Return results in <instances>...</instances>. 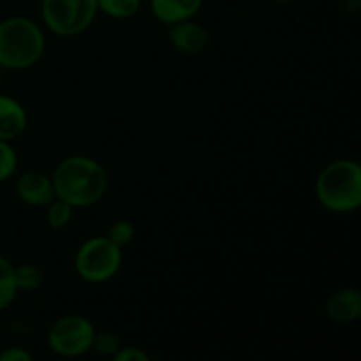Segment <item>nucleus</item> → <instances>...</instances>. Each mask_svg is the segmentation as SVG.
<instances>
[{"label":"nucleus","mask_w":361,"mask_h":361,"mask_svg":"<svg viewBox=\"0 0 361 361\" xmlns=\"http://www.w3.org/2000/svg\"><path fill=\"white\" fill-rule=\"evenodd\" d=\"M59 200L71 207L88 208L97 204L108 190V173L104 166L88 155H69L56 164L51 175Z\"/></svg>","instance_id":"1"},{"label":"nucleus","mask_w":361,"mask_h":361,"mask_svg":"<svg viewBox=\"0 0 361 361\" xmlns=\"http://www.w3.org/2000/svg\"><path fill=\"white\" fill-rule=\"evenodd\" d=\"M316 200L331 214H353L361 208V162L337 159L324 166L314 183Z\"/></svg>","instance_id":"2"},{"label":"nucleus","mask_w":361,"mask_h":361,"mask_svg":"<svg viewBox=\"0 0 361 361\" xmlns=\"http://www.w3.org/2000/svg\"><path fill=\"white\" fill-rule=\"evenodd\" d=\"M46 35L41 25L27 16L0 21V66L4 71H25L44 56Z\"/></svg>","instance_id":"3"},{"label":"nucleus","mask_w":361,"mask_h":361,"mask_svg":"<svg viewBox=\"0 0 361 361\" xmlns=\"http://www.w3.org/2000/svg\"><path fill=\"white\" fill-rule=\"evenodd\" d=\"M123 263V249L106 235L85 240L74 256V270L81 281L88 284H104L120 271Z\"/></svg>","instance_id":"4"},{"label":"nucleus","mask_w":361,"mask_h":361,"mask_svg":"<svg viewBox=\"0 0 361 361\" xmlns=\"http://www.w3.org/2000/svg\"><path fill=\"white\" fill-rule=\"evenodd\" d=\"M97 0H41L42 25L59 37H76L94 25Z\"/></svg>","instance_id":"5"},{"label":"nucleus","mask_w":361,"mask_h":361,"mask_svg":"<svg viewBox=\"0 0 361 361\" xmlns=\"http://www.w3.org/2000/svg\"><path fill=\"white\" fill-rule=\"evenodd\" d=\"M95 326L81 314H66L53 321L46 334V344L60 358H80L92 351Z\"/></svg>","instance_id":"6"},{"label":"nucleus","mask_w":361,"mask_h":361,"mask_svg":"<svg viewBox=\"0 0 361 361\" xmlns=\"http://www.w3.org/2000/svg\"><path fill=\"white\" fill-rule=\"evenodd\" d=\"M16 196L32 208H46L56 197L51 176L39 171H27L18 176Z\"/></svg>","instance_id":"7"},{"label":"nucleus","mask_w":361,"mask_h":361,"mask_svg":"<svg viewBox=\"0 0 361 361\" xmlns=\"http://www.w3.org/2000/svg\"><path fill=\"white\" fill-rule=\"evenodd\" d=\"M168 39L176 51L183 53V55H200L208 46L210 35H208L207 28L194 21L192 18V20L169 25Z\"/></svg>","instance_id":"8"},{"label":"nucleus","mask_w":361,"mask_h":361,"mask_svg":"<svg viewBox=\"0 0 361 361\" xmlns=\"http://www.w3.org/2000/svg\"><path fill=\"white\" fill-rule=\"evenodd\" d=\"M324 312L335 323H355L361 319V289L342 288L331 293L324 303Z\"/></svg>","instance_id":"9"},{"label":"nucleus","mask_w":361,"mask_h":361,"mask_svg":"<svg viewBox=\"0 0 361 361\" xmlns=\"http://www.w3.org/2000/svg\"><path fill=\"white\" fill-rule=\"evenodd\" d=\"M28 127V113L18 99L0 92V140L13 143Z\"/></svg>","instance_id":"10"},{"label":"nucleus","mask_w":361,"mask_h":361,"mask_svg":"<svg viewBox=\"0 0 361 361\" xmlns=\"http://www.w3.org/2000/svg\"><path fill=\"white\" fill-rule=\"evenodd\" d=\"M204 0H150V11L155 20L164 25H175L178 21L192 20Z\"/></svg>","instance_id":"11"},{"label":"nucleus","mask_w":361,"mask_h":361,"mask_svg":"<svg viewBox=\"0 0 361 361\" xmlns=\"http://www.w3.org/2000/svg\"><path fill=\"white\" fill-rule=\"evenodd\" d=\"M16 281H14V264L7 257L0 256V312L9 309L18 296Z\"/></svg>","instance_id":"12"},{"label":"nucleus","mask_w":361,"mask_h":361,"mask_svg":"<svg viewBox=\"0 0 361 361\" xmlns=\"http://www.w3.org/2000/svg\"><path fill=\"white\" fill-rule=\"evenodd\" d=\"M143 0H97L99 13L113 20H129L136 16Z\"/></svg>","instance_id":"13"},{"label":"nucleus","mask_w":361,"mask_h":361,"mask_svg":"<svg viewBox=\"0 0 361 361\" xmlns=\"http://www.w3.org/2000/svg\"><path fill=\"white\" fill-rule=\"evenodd\" d=\"M14 281H16L18 291L32 293L42 286L44 271L34 263H21L14 267Z\"/></svg>","instance_id":"14"},{"label":"nucleus","mask_w":361,"mask_h":361,"mask_svg":"<svg viewBox=\"0 0 361 361\" xmlns=\"http://www.w3.org/2000/svg\"><path fill=\"white\" fill-rule=\"evenodd\" d=\"M73 215L74 208L63 200H59V197H55L46 207V222H48L49 228L56 229V231L66 229L71 224V221H73Z\"/></svg>","instance_id":"15"},{"label":"nucleus","mask_w":361,"mask_h":361,"mask_svg":"<svg viewBox=\"0 0 361 361\" xmlns=\"http://www.w3.org/2000/svg\"><path fill=\"white\" fill-rule=\"evenodd\" d=\"M122 349L120 337L113 331H95L94 342H92V351L101 358L111 360L116 353Z\"/></svg>","instance_id":"16"},{"label":"nucleus","mask_w":361,"mask_h":361,"mask_svg":"<svg viewBox=\"0 0 361 361\" xmlns=\"http://www.w3.org/2000/svg\"><path fill=\"white\" fill-rule=\"evenodd\" d=\"M18 169V154L13 143L0 140V183L14 176Z\"/></svg>","instance_id":"17"},{"label":"nucleus","mask_w":361,"mask_h":361,"mask_svg":"<svg viewBox=\"0 0 361 361\" xmlns=\"http://www.w3.org/2000/svg\"><path fill=\"white\" fill-rule=\"evenodd\" d=\"M106 236H108L115 245L123 249V247H127L134 240V236H136V228H134V224L130 221H123L122 219V221L113 222Z\"/></svg>","instance_id":"18"},{"label":"nucleus","mask_w":361,"mask_h":361,"mask_svg":"<svg viewBox=\"0 0 361 361\" xmlns=\"http://www.w3.org/2000/svg\"><path fill=\"white\" fill-rule=\"evenodd\" d=\"M109 361H152V358L145 349L137 345H122V349Z\"/></svg>","instance_id":"19"},{"label":"nucleus","mask_w":361,"mask_h":361,"mask_svg":"<svg viewBox=\"0 0 361 361\" xmlns=\"http://www.w3.org/2000/svg\"><path fill=\"white\" fill-rule=\"evenodd\" d=\"M0 361H35L30 351L20 345H11L0 351Z\"/></svg>","instance_id":"20"},{"label":"nucleus","mask_w":361,"mask_h":361,"mask_svg":"<svg viewBox=\"0 0 361 361\" xmlns=\"http://www.w3.org/2000/svg\"><path fill=\"white\" fill-rule=\"evenodd\" d=\"M4 73H6V71H4V67L0 66V87H2V81H4Z\"/></svg>","instance_id":"21"},{"label":"nucleus","mask_w":361,"mask_h":361,"mask_svg":"<svg viewBox=\"0 0 361 361\" xmlns=\"http://www.w3.org/2000/svg\"><path fill=\"white\" fill-rule=\"evenodd\" d=\"M271 2H277V4H289V2H295V0H271Z\"/></svg>","instance_id":"22"}]
</instances>
